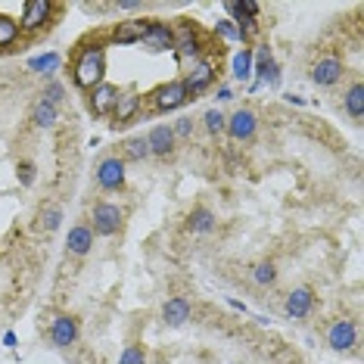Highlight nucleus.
<instances>
[{"instance_id":"obj_7","label":"nucleus","mask_w":364,"mask_h":364,"mask_svg":"<svg viewBox=\"0 0 364 364\" xmlns=\"http://www.w3.org/2000/svg\"><path fill=\"white\" fill-rule=\"evenodd\" d=\"M50 16H53V4H50V0H28V4L22 6L19 28L22 31H38V28H44L47 22H50Z\"/></svg>"},{"instance_id":"obj_9","label":"nucleus","mask_w":364,"mask_h":364,"mask_svg":"<svg viewBox=\"0 0 364 364\" xmlns=\"http://www.w3.org/2000/svg\"><path fill=\"white\" fill-rule=\"evenodd\" d=\"M256 128H258V118H256V113L252 109H237V113L227 118V134H231L234 140H249L252 134H256Z\"/></svg>"},{"instance_id":"obj_18","label":"nucleus","mask_w":364,"mask_h":364,"mask_svg":"<svg viewBox=\"0 0 364 364\" xmlns=\"http://www.w3.org/2000/svg\"><path fill=\"white\" fill-rule=\"evenodd\" d=\"M147 31V22L144 19H131V22H118L115 31H113V41L115 44H140Z\"/></svg>"},{"instance_id":"obj_30","label":"nucleus","mask_w":364,"mask_h":364,"mask_svg":"<svg viewBox=\"0 0 364 364\" xmlns=\"http://www.w3.org/2000/svg\"><path fill=\"white\" fill-rule=\"evenodd\" d=\"M59 221H62V209H59V205H47V209L41 212V227H44V231H57Z\"/></svg>"},{"instance_id":"obj_1","label":"nucleus","mask_w":364,"mask_h":364,"mask_svg":"<svg viewBox=\"0 0 364 364\" xmlns=\"http://www.w3.org/2000/svg\"><path fill=\"white\" fill-rule=\"evenodd\" d=\"M103 75H106V47L97 41L78 53V59L72 66V78H75L78 88L93 91L97 84H103Z\"/></svg>"},{"instance_id":"obj_20","label":"nucleus","mask_w":364,"mask_h":364,"mask_svg":"<svg viewBox=\"0 0 364 364\" xmlns=\"http://www.w3.org/2000/svg\"><path fill=\"white\" fill-rule=\"evenodd\" d=\"M66 246H69L72 256H88L91 246H93V231H91V227H84V224L72 227L69 237H66Z\"/></svg>"},{"instance_id":"obj_6","label":"nucleus","mask_w":364,"mask_h":364,"mask_svg":"<svg viewBox=\"0 0 364 364\" xmlns=\"http://www.w3.org/2000/svg\"><path fill=\"white\" fill-rule=\"evenodd\" d=\"M93 231L103 237H113L122 227V209L115 203H97L93 205Z\"/></svg>"},{"instance_id":"obj_36","label":"nucleus","mask_w":364,"mask_h":364,"mask_svg":"<svg viewBox=\"0 0 364 364\" xmlns=\"http://www.w3.org/2000/svg\"><path fill=\"white\" fill-rule=\"evenodd\" d=\"M171 131H175V137H178V134H181V137H190V134H193V118H178V125Z\"/></svg>"},{"instance_id":"obj_3","label":"nucleus","mask_w":364,"mask_h":364,"mask_svg":"<svg viewBox=\"0 0 364 364\" xmlns=\"http://www.w3.org/2000/svg\"><path fill=\"white\" fill-rule=\"evenodd\" d=\"M149 100H153V109L171 113V109L184 106V103L190 100V93L184 88V81H169V84H162V88H156L153 93H149Z\"/></svg>"},{"instance_id":"obj_8","label":"nucleus","mask_w":364,"mask_h":364,"mask_svg":"<svg viewBox=\"0 0 364 364\" xmlns=\"http://www.w3.org/2000/svg\"><path fill=\"white\" fill-rule=\"evenodd\" d=\"M97 184L103 190H118L125 184V159H118V156H109V159H103L97 165Z\"/></svg>"},{"instance_id":"obj_23","label":"nucleus","mask_w":364,"mask_h":364,"mask_svg":"<svg viewBox=\"0 0 364 364\" xmlns=\"http://www.w3.org/2000/svg\"><path fill=\"white\" fill-rule=\"evenodd\" d=\"M343 103H346V113H349L355 122H361V118H364V88H361V81L352 84Z\"/></svg>"},{"instance_id":"obj_11","label":"nucleus","mask_w":364,"mask_h":364,"mask_svg":"<svg viewBox=\"0 0 364 364\" xmlns=\"http://www.w3.org/2000/svg\"><path fill=\"white\" fill-rule=\"evenodd\" d=\"M175 53L184 62L190 59H200V53H203V41H200V35H196V28H190V25H181V31L175 35Z\"/></svg>"},{"instance_id":"obj_27","label":"nucleus","mask_w":364,"mask_h":364,"mask_svg":"<svg viewBox=\"0 0 364 364\" xmlns=\"http://www.w3.org/2000/svg\"><path fill=\"white\" fill-rule=\"evenodd\" d=\"M35 72H41V75H53L59 69V53H44V57H35L28 62Z\"/></svg>"},{"instance_id":"obj_26","label":"nucleus","mask_w":364,"mask_h":364,"mask_svg":"<svg viewBox=\"0 0 364 364\" xmlns=\"http://www.w3.org/2000/svg\"><path fill=\"white\" fill-rule=\"evenodd\" d=\"M35 125L38 128H53L57 125V106H50L47 100H41L35 106Z\"/></svg>"},{"instance_id":"obj_37","label":"nucleus","mask_w":364,"mask_h":364,"mask_svg":"<svg viewBox=\"0 0 364 364\" xmlns=\"http://www.w3.org/2000/svg\"><path fill=\"white\" fill-rule=\"evenodd\" d=\"M140 6H144V4H137V0H122V4H118V10L134 13V10H140Z\"/></svg>"},{"instance_id":"obj_10","label":"nucleus","mask_w":364,"mask_h":364,"mask_svg":"<svg viewBox=\"0 0 364 364\" xmlns=\"http://www.w3.org/2000/svg\"><path fill=\"white\" fill-rule=\"evenodd\" d=\"M339 78H343V59L339 57H321L314 62L312 69V81L321 84V88H330V84H336Z\"/></svg>"},{"instance_id":"obj_15","label":"nucleus","mask_w":364,"mask_h":364,"mask_svg":"<svg viewBox=\"0 0 364 364\" xmlns=\"http://www.w3.org/2000/svg\"><path fill=\"white\" fill-rule=\"evenodd\" d=\"M147 147H149V153H156V156H169L171 149H175V131H171L169 125H156V128L147 134Z\"/></svg>"},{"instance_id":"obj_24","label":"nucleus","mask_w":364,"mask_h":364,"mask_svg":"<svg viewBox=\"0 0 364 364\" xmlns=\"http://www.w3.org/2000/svg\"><path fill=\"white\" fill-rule=\"evenodd\" d=\"M19 22L10 19V16H0V50H6V47H13L19 41Z\"/></svg>"},{"instance_id":"obj_28","label":"nucleus","mask_w":364,"mask_h":364,"mask_svg":"<svg viewBox=\"0 0 364 364\" xmlns=\"http://www.w3.org/2000/svg\"><path fill=\"white\" fill-rule=\"evenodd\" d=\"M147 156H149V147H147L144 137H131L128 144H125V159L140 162V159H147Z\"/></svg>"},{"instance_id":"obj_17","label":"nucleus","mask_w":364,"mask_h":364,"mask_svg":"<svg viewBox=\"0 0 364 364\" xmlns=\"http://www.w3.org/2000/svg\"><path fill=\"white\" fill-rule=\"evenodd\" d=\"M137 113H140V97H137V93H118V100H115V106H113L115 125H128Z\"/></svg>"},{"instance_id":"obj_31","label":"nucleus","mask_w":364,"mask_h":364,"mask_svg":"<svg viewBox=\"0 0 364 364\" xmlns=\"http://www.w3.org/2000/svg\"><path fill=\"white\" fill-rule=\"evenodd\" d=\"M203 122H205V128H209V134H221V131L227 128V118L221 115L218 109H209V113H205V118H203Z\"/></svg>"},{"instance_id":"obj_22","label":"nucleus","mask_w":364,"mask_h":364,"mask_svg":"<svg viewBox=\"0 0 364 364\" xmlns=\"http://www.w3.org/2000/svg\"><path fill=\"white\" fill-rule=\"evenodd\" d=\"M187 227H190L193 234H209L212 227H215V215H212L209 209H203V205H200V209H193V212L187 215Z\"/></svg>"},{"instance_id":"obj_19","label":"nucleus","mask_w":364,"mask_h":364,"mask_svg":"<svg viewBox=\"0 0 364 364\" xmlns=\"http://www.w3.org/2000/svg\"><path fill=\"white\" fill-rule=\"evenodd\" d=\"M162 321L169 324V327H181V324H187L190 321V302L187 299H181V296L169 299L165 308H162Z\"/></svg>"},{"instance_id":"obj_39","label":"nucleus","mask_w":364,"mask_h":364,"mask_svg":"<svg viewBox=\"0 0 364 364\" xmlns=\"http://www.w3.org/2000/svg\"><path fill=\"white\" fill-rule=\"evenodd\" d=\"M218 100H234V93H231V88H221V91H218Z\"/></svg>"},{"instance_id":"obj_32","label":"nucleus","mask_w":364,"mask_h":364,"mask_svg":"<svg viewBox=\"0 0 364 364\" xmlns=\"http://www.w3.org/2000/svg\"><path fill=\"white\" fill-rule=\"evenodd\" d=\"M118 364H147V355L140 346H125V352L118 355Z\"/></svg>"},{"instance_id":"obj_38","label":"nucleus","mask_w":364,"mask_h":364,"mask_svg":"<svg viewBox=\"0 0 364 364\" xmlns=\"http://www.w3.org/2000/svg\"><path fill=\"white\" fill-rule=\"evenodd\" d=\"M4 346L6 349H16V334H4Z\"/></svg>"},{"instance_id":"obj_21","label":"nucleus","mask_w":364,"mask_h":364,"mask_svg":"<svg viewBox=\"0 0 364 364\" xmlns=\"http://www.w3.org/2000/svg\"><path fill=\"white\" fill-rule=\"evenodd\" d=\"M252 72H258V81H268L271 88L280 84V69H277V62L271 59V53L268 50L258 53V62H252Z\"/></svg>"},{"instance_id":"obj_14","label":"nucleus","mask_w":364,"mask_h":364,"mask_svg":"<svg viewBox=\"0 0 364 364\" xmlns=\"http://www.w3.org/2000/svg\"><path fill=\"white\" fill-rule=\"evenodd\" d=\"M115 100H118V88H113V84H106V81L97 84V88L91 91V113H93V115L113 113Z\"/></svg>"},{"instance_id":"obj_5","label":"nucleus","mask_w":364,"mask_h":364,"mask_svg":"<svg viewBox=\"0 0 364 364\" xmlns=\"http://www.w3.org/2000/svg\"><path fill=\"white\" fill-rule=\"evenodd\" d=\"M140 44L153 53L175 50V28L165 25V22H147V31H144V38H140Z\"/></svg>"},{"instance_id":"obj_4","label":"nucleus","mask_w":364,"mask_h":364,"mask_svg":"<svg viewBox=\"0 0 364 364\" xmlns=\"http://www.w3.org/2000/svg\"><path fill=\"white\" fill-rule=\"evenodd\" d=\"M215 72H218V66H215V59H196L193 62V69L184 75V88H187V93L193 97V93H200V91H205L212 81H215Z\"/></svg>"},{"instance_id":"obj_12","label":"nucleus","mask_w":364,"mask_h":364,"mask_svg":"<svg viewBox=\"0 0 364 364\" xmlns=\"http://www.w3.org/2000/svg\"><path fill=\"white\" fill-rule=\"evenodd\" d=\"M50 339H53V346H59V349L75 346V339H78V324H75V318H69V314L53 318V324H50Z\"/></svg>"},{"instance_id":"obj_29","label":"nucleus","mask_w":364,"mask_h":364,"mask_svg":"<svg viewBox=\"0 0 364 364\" xmlns=\"http://www.w3.org/2000/svg\"><path fill=\"white\" fill-rule=\"evenodd\" d=\"M274 277H277V271H274L271 262H258L256 268H252V280H256L258 287H268V283H274Z\"/></svg>"},{"instance_id":"obj_25","label":"nucleus","mask_w":364,"mask_h":364,"mask_svg":"<svg viewBox=\"0 0 364 364\" xmlns=\"http://www.w3.org/2000/svg\"><path fill=\"white\" fill-rule=\"evenodd\" d=\"M252 62H256L252 50H249V47H243V50L234 57V78H237V81H246V78L252 75Z\"/></svg>"},{"instance_id":"obj_33","label":"nucleus","mask_w":364,"mask_h":364,"mask_svg":"<svg viewBox=\"0 0 364 364\" xmlns=\"http://www.w3.org/2000/svg\"><path fill=\"white\" fill-rule=\"evenodd\" d=\"M215 31H218L221 38H227V41H240V35H237V25H234L231 19H221L218 25H215Z\"/></svg>"},{"instance_id":"obj_16","label":"nucleus","mask_w":364,"mask_h":364,"mask_svg":"<svg viewBox=\"0 0 364 364\" xmlns=\"http://www.w3.org/2000/svg\"><path fill=\"white\" fill-rule=\"evenodd\" d=\"M312 305H314V292L308 287H299L287 296V314L290 318H305V314L312 312Z\"/></svg>"},{"instance_id":"obj_35","label":"nucleus","mask_w":364,"mask_h":364,"mask_svg":"<svg viewBox=\"0 0 364 364\" xmlns=\"http://www.w3.org/2000/svg\"><path fill=\"white\" fill-rule=\"evenodd\" d=\"M19 178H22V184H25V187L35 184V165H31V162H22V165H19Z\"/></svg>"},{"instance_id":"obj_13","label":"nucleus","mask_w":364,"mask_h":364,"mask_svg":"<svg viewBox=\"0 0 364 364\" xmlns=\"http://www.w3.org/2000/svg\"><path fill=\"white\" fill-rule=\"evenodd\" d=\"M355 336H358V330H355L352 321H336L334 327L327 330V343H330V349H336V352H349L355 346Z\"/></svg>"},{"instance_id":"obj_34","label":"nucleus","mask_w":364,"mask_h":364,"mask_svg":"<svg viewBox=\"0 0 364 364\" xmlns=\"http://www.w3.org/2000/svg\"><path fill=\"white\" fill-rule=\"evenodd\" d=\"M44 100L50 103V106H57V103L62 100V84H57V81L47 84V88H44Z\"/></svg>"},{"instance_id":"obj_2","label":"nucleus","mask_w":364,"mask_h":364,"mask_svg":"<svg viewBox=\"0 0 364 364\" xmlns=\"http://www.w3.org/2000/svg\"><path fill=\"white\" fill-rule=\"evenodd\" d=\"M224 10L234 16L231 22H237V35H240V41H246V38L256 31V19H258V4H252V0H240V4H234V0H227Z\"/></svg>"}]
</instances>
